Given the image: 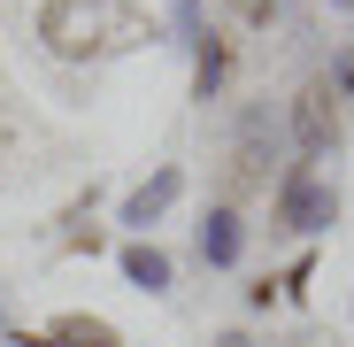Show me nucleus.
I'll return each instance as SVG.
<instances>
[{"label": "nucleus", "mask_w": 354, "mask_h": 347, "mask_svg": "<svg viewBox=\"0 0 354 347\" xmlns=\"http://www.w3.org/2000/svg\"><path fill=\"white\" fill-rule=\"evenodd\" d=\"M177 186H185L177 170H154V178H147V186H139V193L124 201V224H154V216H162V208L177 201Z\"/></svg>", "instance_id": "obj_5"}, {"label": "nucleus", "mask_w": 354, "mask_h": 347, "mask_svg": "<svg viewBox=\"0 0 354 347\" xmlns=\"http://www.w3.org/2000/svg\"><path fill=\"white\" fill-rule=\"evenodd\" d=\"M201 255L223 270V263H239V216H231V208H216L208 224H201Z\"/></svg>", "instance_id": "obj_7"}, {"label": "nucleus", "mask_w": 354, "mask_h": 347, "mask_svg": "<svg viewBox=\"0 0 354 347\" xmlns=\"http://www.w3.org/2000/svg\"><path fill=\"white\" fill-rule=\"evenodd\" d=\"M331 147V85H308L301 93V162H316Z\"/></svg>", "instance_id": "obj_3"}, {"label": "nucleus", "mask_w": 354, "mask_h": 347, "mask_svg": "<svg viewBox=\"0 0 354 347\" xmlns=\"http://www.w3.org/2000/svg\"><path fill=\"white\" fill-rule=\"evenodd\" d=\"M331 208H339V193H331V186H316L308 170H292L285 193H277V224H285V231H324V224H331Z\"/></svg>", "instance_id": "obj_2"}, {"label": "nucleus", "mask_w": 354, "mask_h": 347, "mask_svg": "<svg viewBox=\"0 0 354 347\" xmlns=\"http://www.w3.org/2000/svg\"><path fill=\"white\" fill-rule=\"evenodd\" d=\"M46 339H54V347H124L108 317H62V324H54Z\"/></svg>", "instance_id": "obj_6"}, {"label": "nucleus", "mask_w": 354, "mask_h": 347, "mask_svg": "<svg viewBox=\"0 0 354 347\" xmlns=\"http://www.w3.org/2000/svg\"><path fill=\"white\" fill-rule=\"evenodd\" d=\"M124 278L139 285V294H169V255H162L154 240H131V247H124Z\"/></svg>", "instance_id": "obj_4"}, {"label": "nucleus", "mask_w": 354, "mask_h": 347, "mask_svg": "<svg viewBox=\"0 0 354 347\" xmlns=\"http://www.w3.org/2000/svg\"><path fill=\"white\" fill-rule=\"evenodd\" d=\"M193 46H201V62H193V100H208V93L223 85V39H216V31H201Z\"/></svg>", "instance_id": "obj_8"}, {"label": "nucleus", "mask_w": 354, "mask_h": 347, "mask_svg": "<svg viewBox=\"0 0 354 347\" xmlns=\"http://www.w3.org/2000/svg\"><path fill=\"white\" fill-rule=\"evenodd\" d=\"M339 8H354V0H339Z\"/></svg>", "instance_id": "obj_14"}, {"label": "nucleus", "mask_w": 354, "mask_h": 347, "mask_svg": "<svg viewBox=\"0 0 354 347\" xmlns=\"http://www.w3.org/2000/svg\"><path fill=\"white\" fill-rule=\"evenodd\" d=\"M39 39L62 62H100V54H131L154 39V16L131 0H46L39 8Z\"/></svg>", "instance_id": "obj_1"}, {"label": "nucleus", "mask_w": 354, "mask_h": 347, "mask_svg": "<svg viewBox=\"0 0 354 347\" xmlns=\"http://www.w3.org/2000/svg\"><path fill=\"white\" fill-rule=\"evenodd\" d=\"M16 347H54V339L46 332H16Z\"/></svg>", "instance_id": "obj_11"}, {"label": "nucleus", "mask_w": 354, "mask_h": 347, "mask_svg": "<svg viewBox=\"0 0 354 347\" xmlns=\"http://www.w3.org/2000/svg\"><path fill=\"white\" fill-rule=\"evenodd\" d=\"M216 347H247V339H239V332H223V339H216Z\"/></svg>", "instance_id": "obj_13"}, {"label": "nucleus", "mask_w": 354, "mask_h": 347, "mask_svg": "<svg viewBox=\"0 0 354 347\" xmlns=\"http://www.w3.org/2000/svg\"><path fill=\"white\" fill-rule=\"evenodd\" d=\"M16 139H24V124H16V108H8V100H0V154H8Z\"/></svg>", "instance_id": "obj_9"}, {"label": "nucleus", "mask_w": 354, "mask_h": 347, "mask_svg": "<svg viewBox=\"0 0 354 347\" xmlns=\"http://www.w3.org/2000/svg\"><path fill=\"white\" fill-rule=\"evenodd\" d=\"M339 85H354V54H346V62H339Z\"/></svg>", "instance_id": "obj_12"}, {"label": "nucleus", "mask_w": 354, "mask_h": 347, "mask_svg": "<svg viewBox=\"0 0 354 347\" xmlns=\"http://www.w3.org/2000/svg\"><path fill=\"white\" fill-rule=\"evenodd\" d=\"M231 8H239L247 24H270V8H277V0H231Z\"/></svg>", "instance_id": "obj_10"}]
</instances>
